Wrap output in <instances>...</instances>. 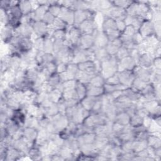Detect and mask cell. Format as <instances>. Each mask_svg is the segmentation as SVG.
I'll list each match as a JSON object with an SVG mask.
<instances>
[{
  "mask_svg": "<svg viewBox=\"0 0 161 161\" xmlns=\"http://www.w3.org/2000/svg\"><path fill=\"white\" fill-rule=\"evenodd\" d=\"M55 19V17L52 13H50L48 11H47L45 14V15L43 16L42 21L44 23H45L47 25L51 26L53 23Z\"/></svg>",
  "mask_w": 161,
  "mask_h": 161,
  "instance_id": "25",
  "label": "cell"
},
{
  "mask_svg": "<svg viewBox=\"0 0 161 161\" xmlns=\"http://www.w3.org/2000/svg\"><path fill=\"white\" fill-rule=\"evenodd\" d=\"M82 34H92L98 29L94 19H87L83 21L79 26Z\"/></svg>",
  "mask_w": 161,
  "mask_h": 161,
  "instance_id": "9",
  "label": "cell"
},
{
  "mask_svg": "<svg viewBox=\"0 0 161 161\" xmlns=\"http://www.w3.org/2000/svg\"><path fill=\"white\" fill-rule=\"evenodd\" d=\"M67 64L65 63H58L57 64V70L56 72L57 74H60L64 72H65L67 69Z\"/></svg>",
  "mask_w": 161,
  "mask_h": 161,
  "instance_id": "30",
  "label": "cell"
},
{
  "mask_svg": "<svg viewBox=\"0 0 161 161\" xmlns=\"http://www.w3.org/2000/svg\"><path fill=\"white\" fill-rule=\"evenodd\" d=\"M67 31L66 30H55L53 32L52 38L54 40H64L66 38Z\"/></svg>",
  "mask_w": 161,
  "mask_h": 161,
  "instance_id": "23",
  "label": "cell"
},
{
  "mask_svg": "<svg viewBox=\"0 0 161 161\" xmlns=\"http://www.w3.org/2000/svg\"><path fill=\"white\" fill-rule=\"evenodd\" d=\"M128 56H130V52L126 48H125L123 46L119 48L117 53L114 55V57L116 58L118 60L124 58Z\"/></svg>",
  "mask_w": 161,
  "mask_h": 161,
  "instance_id": "24",
  "label": "cell"
},
{
  "mask_svg": "<svg viewBox=\"0 0 161 161\" xmlns=\"http://www.w3.org/2000/svg\"><path fill=\"white\" fill-rule=\"evenodd\" d=\"M47 82L50 84L51 86L53 87V89H55L61 82L59 74L57 73H55L51 75Z\"/></svg>",
  "mask_w": 161,
  "mask_h": 161,
  "instance_id": "22",
  "label": "cell"
},
{
  "mask_svg": "<svg viewBox=\"0 0 161 161\" xmlns=\"http://www.w3.org/2000/svg\"><path fill=\"white\" fill-rule=\"evenodd\" d=\"M136 65H137L134 60L130 56H128L118 60V72H121L124 70L132 71Z\"/></svg>",
  "mask_w": 161,
  "mask_h": 161,
  "instance_id": "5",
  "label": "cell"
},
{
  "mask_svg": "<svg viewBox=\"0 0 161 161\" xmlns=\"http://www.w3.org/2000/svg\"><path fill=\"white\" fill-rule=\"evenodd\" d=\"M18 5L20 8V9L22 12L23 15H27L31 13L33 11L31 1H19Z\"/></svg>",
  "mask_w": 161,
  "mask_h": 161,
  "instance_id": "15",
  "label": "cell"
},
{
  "mask_svg": "<svg viewBox=\"0 0 161 161\" xmlns=\"http://www.w3.org/2000/svg\"><path fill=\"white\" fill-rule=\"evenodd\" d=\"M55 30H66L68 25L60 18L57 17L55 18L53 23L52 25H51Z\"/></svg>",
  "mask_w": 161,
  "mask_h": 161,
  "instance_id": "21",
  "label": "cell"
},
{
  "mask_svg": "<svg viewBox=\"0 0 161 161\" xmlns=\"http://www.w3.org/2000/svg\"><path fill=\"white\" fill-rule=\"evenodd\" d=\"M75 90L78 96L79 101L86 96V86L77 81Z\"/></svg>",
  "mask_w": 161,
  "mask_h": 161,
  "instance_id": "19",
  "label": "cell"
},
{
  "mask_svg": "<svg viewBox=\"0 0 161 161\" xmlns=\"http://www.w3.org/2000/svg\"><path fill=\"white\" fill-rule=\"evenodd\" d=\"M14 29L9 25H4L3 26L1 31V40L4 43L8 44L12 37L14 36Z\"/></svg>",
  "mask_w": 161,
  "mask_h": 161,
  "instance_id": "11",
  "label": "cell"
},
{
  "mask_svg": "<svg viewBox=\"0 0 161 161\" xmlns=\"http://www.w3.org/2000/svg\"><path fill=\"white\" fill-rule=\"evenodd\" d=\"M34 34L37 37L47 36L49 26L42 21H35L32 24Z\"/></svg>",
  "mask_w": 161,
  "mask_h": 161,
  "instance_id": "7",
  "label": "cell"
},
{
  "mask_svg": "<svg viewBox=\"0 0 161 161\" xmlns=\"http://www.w3.org/2000/svg\"><path fill=\"white\" fill-rule=\"evenodd\" d=\"M105 84V79L99 74L95 75L91 80L89 84L91 86L96 87H103Z\"/></svg>",
  "mask_w": 161,
  "mask_h": 161,
  "instance_id": "20",
  "label": "cell"
},
{
  "mask_svg": "<svg viewBox=\"0 0 161 161\" xmlns=\"http://www.w3.org/2000/svg\"><path fill=\"white\" fill-rule=\"evenodd\" d=\"M105 83L108 84H111V85H116V84H119V80L118 72H116V74H114L112 76L109 77V78L106 79L105 80Z\"/></svg>",
  "mask_w": 161,
  "mask_h": 161,
  "instance_id": "27",
  "label": "cell"
},
{
  "mask_svg": "<svg viewBox=\"0 0 161 161\" xmlns=\"http://www.w3.org/2000/svg\"><path fill=\"white\" fill-rule=\"evenodd\" d=\"M137 31L135 30V29L133 28V26L131 25H128V26H126V28L124 30L123 32L121 33H123V34H125L126 35H128L130 36H131L133 37V36L135 35V33Z\"/></svg>",
  "mask_w": 161,
  "mask_h": 161,
  "instance_id": "28",
  "label": "cell"
},
{
  "mask_svg": "<svg viewBox=\"0 0 161 161\" xmlns=\"http://www.w3.org/2000/svg\"><path fill=\"white\" fill-rule=\"evenodd\" d=\"M99 97L86 96L85 97H84L82 100L80 101V104L82 105V106L84 109H86L89 111H91L94 103L99 99Z\"/></svg>",
  "mask_w": 161,
  "mask_h": 161,
  "instance_id": "13",
  "label": "cell"
},
{
  "mask_svg": "<svg viewBox=\"0 0 161 161\" xmlns=\"http://www.w3.org/2000/svg\"><path fill=\"white\" fill-rule=\"evenodd\" d=\"M58 18L62 19L68 26H74V11L71 9L62 6Z\"/></svg>",
  "mask_w": 161,
  "mask_h": 161,
  "instance_id": "6",
  "label": "cell"
},
{
  "mask_svg": "<svg viewBox=\"0 0 161 161\" xmlns=\"http://www.w3.org/2000/svg\"><path fill=\"white\" fill-rule=\"evenodd\" d=\"M109 42L106 34L101 30L99 29L96 31L94 35V43L93 47L94 48H105Z\"/></svg>",
  "mask_w": 161,
  "mask_h": 161,
  "instance_id": "8",
  "label": "cell"
},
{
  "mask_svg": "<svg viewBox=\"0 0 161 161\" xmlns=\"http://www.w3.org/2000/svg\"><path fill=\"white\" fill-rule=\"evenodd\" d=\"M130 116L125 111H121L117 113L114 121L118 122L123 125H126L130 124Z\"/></svg>",
  "mask_w": 161,
  "mask_h": 161,
  "instance_id": "14",
  "label": "cell"
},
{
  "mask_svg": "<svg viewBox=\"0 0 161 161\" xmlns=\"http://www.w3.org/2000/svg\"><path fill=\"white\" fill-rule=\"evenodd\" d=\"M112 2L113 4V6H118L125 9H126L132 3V1H115Z\"/></svg>",
  "mask_w": 161,
  "mask_h": 161,
  "instance_id": "26",
  "label": "cell"
},
{
  "mask_svg": "<svg viewBox=\"0 0 161 161\" xmlns=\"http://www.w3.org/2000/svg\"><path fill=\"white\" fill-rule=\"evenodd\" d=\"M150 82L143 81L138 78H136L134 79L131 86V88H132L133 90L136 91V92H138L140 93V92L149 84Z\"/></svg>",
  "mask_w": 161,
  "mask_h": 161,
  "instance_id": "17",
  "label": "cell"
},
{
  "mask_svg": "<svg viewBox=\"0 0 161 161\" xmlns=\"http://www.w3.org/2000/svg\"><path fill=\"white\" fill-rule=\"evenodd\" d=\"M48 98L52 103H57L62 98V92L55 88L48 93Z\"/></svg>",
  "mask_w": 161,
  "mask_h": 161,
  "instance_id": "18",
  "label": "cell"
},
{
  "mask_svg": "<svg viewBox=\"0 0 161 161\" xmlns=\"http://www.w3.org/2000/svg\"><path fill=\"white\" fill-rule=\"evenodd\" d=\"M155 29L153 22L151 20H144L142 23L138 32L142 35V36L145 38L152 35H153V33L155 32Z\"/></svg>",
  "mask_w": 161,
  "mask_h": 161,
  "instance_id": "3",
  "label": "cell"
},
{
  "mask_svg": "<svg viewBox=\"0 0 161 161\" xmlns=\"http://www.w3.org/2000/svg\"><path fill=\"white\" fill-rule=\"evenodd\" d=\"M86 86V96L99 97L104 93L103 87H96L90 84Z\"/></svg>",
  "mask_w": 161,
  "mask_h": 161,
  "instance_id": "12",
  "label": "cell"
},
{
  "mask_svg": "<svg viewBox=\"0 0 161 161\" xmlns=\"http://www.w3.org/2000/svg\"><path fill=\"white\" fill-rule=\"evenodd\" d=\"M53 43H54V40L52 37L45 36V38H44L43 52L47 53H53Z\"/></svg>",
  "mask_w": 161,
  "mask_h": 161,
  "instance_id": "16",
  "label": "cell"
},
{
  "mask_svg": "<svg viewBox=\"0 0 161 161\" xmlns=\"http://www.w3.org/2000/svg\"><path fill=\"white\" fill-rule=\"evenodd\" d=\"M116 27L120 33H123L124 30L126 28V25L124 22V19H116Z\"/></svg>",
  "mask_w": 161,
  "mask_h": 161,
  "instance_id": "29",
  "label": "cell"
},
{
  "mask_svg": "<svg viewBox=\"0 0 161 161\" xmlns=\"http://www.w3.org/2000/svg\"><path fill=\"white\" fill-rule=\"evenodd\" d=\"M97 30H96L92 34H82L80 40L76 45L82 49L91 48L94 45V35Z\"/></svg>",
  "mask_w": 161,
  "mask_h": 161,
  "instance_id": "2",
  "label": "cell"
},
{
  "mask_svg": "<svg viewBox=\"0 0 161 161\" xmlns=\"http://www.w3.org/2000/svg\"><path fill=\"white\" fill-rule=\"evenodd\" d=\"M119 83L129 88L131 87L135 76L133 73V71L124 70L121 72H118Z\"/></svg>",
  "mask_w": 161,
  "mask_h": 161,
  "instance_id": "4",
  "label": "cell"
},
{
  "mask_svg": "<svg viewBox=\"0 0 161 161\" xmlns=\"http://www.w3.org/2000/svg\"><path fill=\"white\" fill-rule=\"evenodd\" d=\"M118 60L114 56L111 57L109 59L101 62V70L99 74L106 80L118 72Z\"/></svg>",
  "mask_w": 161,
  "mask_h": 161,
  "instance_id": "1",
  "label": "cell"
},
{
  "mask_svg": "<svg viewBox=\"0 0 161 161\" xmlns=\"http://www.w3.org/2000/svg\"><path fill=\"white\" fill-rule=\"evenodd\" d=\"M37 135L38 130L35 128L30 127H23V136L32 145L35 144Z\"/></svg>",
  "mask_w": 161,
  "mask_h": 161,
  "instance_id": "10",
  "label": "cell"
}]
</instances>
